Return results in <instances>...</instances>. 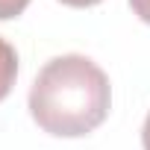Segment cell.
I'll list each match as a JSON object with an SVG mask.
<instances>
[{"label":"cell","mask_w":150,"mask_h":150,"mask_svg":"<svg viewBox=\"0 0 150 150\" xmlns=\"http://www.w3.org/2000/svg\"><path fill=\"white\" fill-rule=\"evenodd\" d=\"M15 80H18V53H15V47L3 35H0V100L12 91Z\"/></svg>","instance_id":"obj_2"},{"label":"cell","mask_w":150,"mask_h":150,"mask_svg":"<svg viewBox=\"0 0 150 150\" xmlns=\"http://www.w3.org/2000/svg\"><path fill=\"white\" fill-rule=\"evenodd\" d=\"M27 6H30V0H0V21L18 18Z\"/></svg>","instance_id":"obj_3"},{"label":"cell","mask_w":150,"mask_h":150,"mask_svg":"<svg viewBox=\"0 0 150 150\" xmlns=\"http://www.w3.org/2000/svg\"><path fill=\"white\" fill-rule=\"evenodd\" d=\"M33 121L59 138H80L97 129L112 106V86L106 71L83 56L65 53L50 59L30 86Z\"/></svg>","instance_id":"obj_1"},{"label":"cell","mask_w":150,"mask_h":150,"mask_svg":"<svg viewBox=\"0 0 150 150\" xmlns=\"http://www.w3.org/2000/svg\"><path fill=\"white\" fill-rule=\"evenodd\" d=\"M141 147H144V150H150V112H147L144 127H141Z\"/></svg>","instance_id":"obj_5"},{"label":"cell","mask_w":150,"mask_h":150,"mask_svg":"<svg viewBox=\"0 0 150 150\" xmlns=\"http://www.w3.org/2000/svg\"><path fill=\"white\" fill-rule=\"evenodd\" d=\"M65 6H74V9H86V6H97L100 0H59Z\"/></svg>","instance_id":"obj_6"},{"label":"cell","mask_w":150,"mask_h":150,"mask_svg":"<svg viewBox=\"0 0 150 150\" xmlns=\"http://www.w3.org/2000/svg\"><path fill=\"white\" fill-rule=\"evenodd\" d=\"M129 6L144 24H150V0H129Z\"/></svg>","instance_id":"obj_4"}]
</instances>
